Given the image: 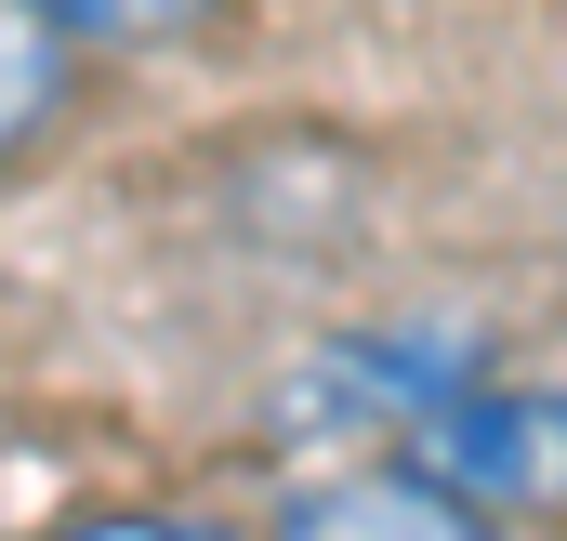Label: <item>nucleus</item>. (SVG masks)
I'll list each match as a JSON object with an SVG mask.
<instances>
[{
    "label": "nucleus",
    "instance_id": "obj_4",
    "mask_svg": "<svg viewBox=\"0 0 567 541\" xmlns=\"http://www.w3.org/2000/svg\"><path fill=\"white\" fill-rule=\"evenodd\" d=\"M66 106V27H40L27 0H0V145H27Z\"/></svg>",
    "mask_w": 567,
    "mask_h": 541
},
{
    "label": "nucleus",
    "instance_id": "obj_1",
    "mask_svg": "<svg viewBox=\"0 0 567 541\" xmlns=\"http://www.w3.org/2000/svg\"><path fill=\"white\" fill-rule=\"evenodd\" d=\"M475 384V357L449 344V330H343V344H303L278 370V422L290 449H330V436H423L435 409Z\"/></svg>",
    "mask_w": 567,
    "mask_h": 541
},
{
    "label": "nucleus",
    "instance_id": "obj_2",
    "mask_svg": "<svg viewBox=\"0 0 567 541\" xmlns=\"http://www.w3.org/2000/svg\"><path fill=\"white\" fill-rule=\"evenodd\" d=\"M410 449H423L435 489H462V502H488V516L567 502V397L555 384H462Z\"/></svg>",
    "mask_w": 567,
    "mask_h": 541
},
{
    "label": "nucleus",
    "instance_id": "obj_5",
    "mask_svg": "<svg viewBox=\"0 0 567 541\" xmlns=\"http://www.w3.org/2000/svg\"><path fill=\"white\" fill-rule=\"evenodd\" d=\"M40 27H66V40H172L198 0H27Z\"/></svg>",
    "mask_w": 567,
    "mask_h": 541
},
{
    "label": "nucleus",
    "instance_id": "obj_3",
    "mask_svg": "<svg viewBox=\"0 0 567 541\" xmlns=\"http://www.w3.org/2000/svg\"><path fill=\"white\" fill-rule=\"evenodd\" d=\"M278 541H502V516L435 476H343V489H290Z\"/></svg>",
    "mask_w": 567,
    "mask_h": 541
},
{
    "label": "nucleus",
    "instance_id": "obj_6",
    "mask_svg": "<svg viewBox=\"0 0 567 541\" xmlns=\"http://www.w3.org/2000/svg\"><path fill=\"white\" fill-rule=\"evenodd\" d=\"M66 541H225V529H198V516H93V529H66Z\"/></svg>",
    "mask_w": 567,
    "mask_h": 541
}]
</instances>
